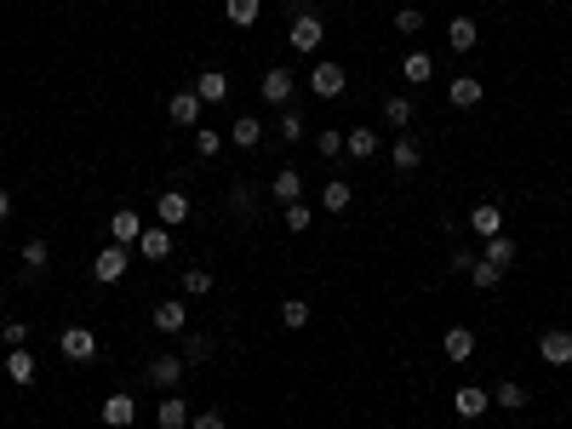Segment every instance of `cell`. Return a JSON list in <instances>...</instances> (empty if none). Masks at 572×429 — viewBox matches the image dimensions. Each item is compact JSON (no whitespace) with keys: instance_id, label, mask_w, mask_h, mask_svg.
Here are the masks:
<instances>
[{"instance_id":"30","label":"cell","mask_w":572,"mask_h":429,"mask_svg":"<svg viewBox=\"0 0 572 429\" xmlns=\"http://www.w3.org/2000/svg\"><path fill=\"white\" fill-rule=\"evenodd\" d=\"M275 132H281V138H286V143H303V138H309V120H303V115H298V109H292V103H286V109H281V120H275Z\"/></svg>"},{"instance_id":"37","label":"cell","mask_w":572,"mask_h":429,"mask_svg":"<svg viewBox=\"0 0 572 429\" xmlns=\"http://www.w3.org/2000/svg\"><path fill=\"white\" fill-rule=\"evenodd\" d=\"M281 326H286V333L309 326V303H303V298H281Z\"/></svg>"},{"instance_id":"36","label":"cell","mask_w":572,"mask_h":429,"mask_svg":"<svg viewBox=\"0 0 572 429\" xmlns=\"http://www.w3.org/2000/svg\"><path fill=\"white\" fill-rule=\"evenodd\" d=\"M178 287H184V298H206L217 280H212V269H184V280H178Z\"/></svg>"},{"instance_id":"21","label":"cell","mask_w":572,"mask_h":429,"mask_svg":"<svg viewBox=\"0 0 572 429\" xmlns=\"http://www.w3.org/2000/svg\"><path fill=\"white\" fill-rule=\"evenodd\" d=\"M194 92H201V103H224L229 97V75L224 69H201V75H194Z\"/></svg>"},{"instance_id":"9","label":"cell","mask_w":572,"mask_h":429,"mask_svg":"<svg viewBox=\"0 0 572 429\" xmlns=\"http://www.w3.org/2000/svg\"><path fill=\"white\" fill-rule=\"evenodd\" d=\"M189 212H194V206H189V195H184V189H166L161 201H155V224H166V229H184V224H189Z\"/></svg>"},{"instance_id":"14","label":"cell","mask_w":572,"mask_h":429,"mask_svg":"<svg viewBox=\"0 0 572 429\" xmlns=\"http://www.w3.org/2000/svg\"><path fill=\"white\" fill-rule=\"evenodd\" d=\"M224 138L235 143V149H258V143H263V120H258V115H235Z\"/></svg>"},{"instance_id":"16","label":"cell","mask_w":572,"mask_h":429,"mask_svg":"<svg viewBox=\"0 0 572 429\" xmlns=\"http://www.w3.org/2000/svg\"><path fill=\"white\" fill-rule=\"evenodd\" d=\"M441 355L446 361H476V333H469V326H446V338H441Z\"/></svg>"},{"instance_id":"6","label":"cell","mask_w":572,"mask_h":429,"mask_svg":"<svg viewBox=\"0 0 572 429\" xmlns=\"http://www.w3.org/2000/svg\"><path fill=\"white\" fill-rule=\"evenodd\" d=\"M166 115H172V126H201V115H206L201 92H194V86H184V92H172V97H166Z\"/></svg>"},{"instance_id":"40","label":"cell","mask_w":572,"mask_h":429,"mask_svg":"<svg viewBox=\"0 0 572 429\" xmlns=\"http://www.w3.org/2000/svg\"><path fill=\"white\" fill-rule=\"evenodd\" d=\"M315 149H321L326 161H338V155H344V132H338V126H321V132H315Z\"/></svg>"},{"instance_id":"4","label":"cell","mask_w":572,"mask_h":429,"mask_svg":"<svg viewBox=\"0 0 572 429\" xmlns=\"http://www.w3.org/2000/svg\"><path fill=\"white\" fill-rule=\"evenodd\" d=\"M344 86H349L344 64H326V57H321V64L309 69V92L321 97V103H332V97H344Z\"/></svg>"},{"instance_id":"26","label":"cell","mask_w":572,"mask_h":429,"mask_svg":"<svg viewBox=\"0 0 572 429\" xmlns=\"http://www.w3.org/2000/svg\"><path fill=\"white\" fill-rule=\"evenodd\" d=\"M34 372H41V366H34V355H29V349H11V355H6V378H11L18 389H29V384H34Z\"/></svg>"},{"instance_id":"17","label":"cell","mask_w":572,"mask_h":429,"mask_svg":"<svg viewBox=\"0 0 572 429\" xmlns=\"http://www.w3.org/2000/svg\"><path fill=\"white\" fill-rule=\"evenodd\" d=\"M189 418H194V412H189V401L178 395V389L155 407V424H161V429H189Z\"/></svg>"},{"instance_id":"47","label":"cell","mask_w":572,"mask_h":429,"mask_svg":"<svg viewBox=\"0 0 572 429\" xmlns=\"http://www.w3.org/2000/svg\"><path fill=\"white\" fill-rule=\"evenodd\" d=\"M0 298H6V287H0Z\"/></svg>"},{"instance_id":"8","label":"cell","mask_w":572,"mask_h":429,"mask_svg":"<svg viewBox=\"0 0 572 429\" xmlns=\"http://www.w3.org/2000/svg\"><path fill=\"white\" fill-rule=\"evenodd\" d=\"M149 321H155V333H189V303L184 298H161L149 310Z\"/></svg>"},{"instance_id":"38","label":"cell","mask_w":572,"mask_h":429,"mask_svg":"<svg viewBox=\"0 0 572 429\" xmlns=\"http://www.w3.org/2000/svg\"><path fill=\"white\" fill-rule=\"evenodd\" d=\"M224 143H229L224 132H212V126H194V155H201V161H212V155L224 149Z\"/></svg>"},{"instance_id":"45","label":"cell","mask_w":572,"mask_h":429,"mask_svg":"<svg viewBox=\"0 0 572 429\" xmlns=\"http://www.w3.org/2000/svg\"><path fill=\"white\" fill-rule=\"evenodd\" d=\"M6 218H11V189L0 183V224H6Z\"/></svg>"},{"instance_id":"25","label":"cell","mask_w":572,"mask_h":429,"mask_svg":"<svg viewBox=\"0 0 572 429\" xmlns=\"http://www.w3.org/2000/svg\"><path fill=\"white\" fill-rule=\"evenodd\" d=\"M349 201H355V189H349L344 178H326V189H321V212H349Z\"/></svg>"},{"instance_id":"7","label":"cell","mask_w":572,"mask_h":429,"mask_svg":"<svg viewBox=\"0 0 572 429\" xmlns=\"http://www.w3.org/2000/svg\"><path fill=\"white\" fill-rule=\"evenodd\" d=\"M292 92H298V80H292V69H263V80H258V97H263V103L286 109V103H292Z\"/></svg>"},{"instance_id":"19","label":"cell","mask_w":572,"mask_h":429,"mask_svg":"<svg viewBox=\"0 0 572 429\" xmlns=\"http://www.w3.org/2000/svg\"><path fill=\"white\" fill-rule=\"evenodd\" d=\"M481 97H486V86H481L476 75H458L453 86H446V103H453V109H476Z\"/></svg>"},{"instance_id":"39","label":"cell","mask_w":572,"mask_h":429,"mask_svg":"<svg viewBox=\"0 0 572 429\" xmlns=\"http://www.w3.org/2000/svg\"><path fill=\"white\" fill-rule=\"evenodd\" d=\"M184 361H189V366H206V361H212V338H206V333H189Z\"/></svg>"},{"instance_id":"22","label":"cell","mask_w":572,"mask_h":429,"mask_svg":"<svg viewBox=\"0 0 572 429\" xmlns=\"http://www.w3.org/2000/svg\"><path fill=\"white\" fill-rule=\"evenodd\" d=\"M132 418H138V401L132 395H109L103 401V424L109 429H132Z\"/></svg>"},{"instance_id":"23","label":"cell","mask_w":572,"mask_h":429,"mask_svg":"<svg viewBox=\"0 0 572 429\" xmlns=\"http://www.w3.org/2000/svg\"><path fill=\"white\" fill-rule=\"evenodd\" d=\"M476 41H481L476 18H453L446 23V46H453V52H476Z\"/></svg>"},{"instance_id":"3","label":"cell","mask_w":572,"mask_h":429,"mask_svg":"<svg viewBox=\"0 0 572 429\" xmlns=\"http://www.w3.org/2000/svg\"><path fill=\"white\" fill-rule=\"evenodd\" d=\"M126 269H132V247H115V241L92 257V280H97V287H115Z\"/></svg>"},{"instance_id":"15","label":"cell","mask_w":572,"mask_h":429,"mask_svg":"<svg viewBox=\"0 0 572 429\" xmlns=\"http://www.w3.org/2000/svg\"><path fill=\"white\" fill-rule=\"evenodd\" d=\"M469 235H481V241H492V235H504V212H498L492 201H481V206H469Z\"/></svg>"},{"instance_id":"24","label":"cell","mask_w":572,"mask_h":429,"mask_svg":"<svg viewBox=\"0 0 572 429\" xmlns=\"http://www.w3.org/2000/svg\"><path fill=\"white\" fill-rule=\"evenodd\" d=\"M270 195H275V201H281V206L303 201V178H298V172H292V166H281V172H275V178H270Z\"/></svg>"},{"instance_id":"12","label":"cell","mask_w":572,"mask_h":429,"mask_svg":"<svg viewBox=\"0 0 572 429\" xmlns=\"http://www.w3.org/2000/svg\"><path fill=\"white\" fill-rule=\"evenodd\" d=\"M138 257H149V264L172 257V229H166V224H143V235H138Z\"/></svg>"},{"instance_id":"11","label":"cell","mask_w":572,"mask_h":429,"mask_svg":"<svg viewBox=\"0 0 572 429\" xmlns=\"http://www.w3.org/2000/svg\"><path fill=\"white\" fill-rule=\"evenodd\" d=\"M486 407H492V389H481V384H464V389H458V395H453V412H458V418H464V424L486 418Z\"/></svg>"},{"instance_id":"42","label":"cell","mask_w":572,"mask_h":429,"mask_svg":"<svg viewBox=\"0 0 572 429\" xmlns=\"http://www.w3.org/2000/svg\"><path fill=\"white\" fill-rule=\"evenodd\" d=\"M423 29V6H400L395 11V34H418Z\"/></svg>"},{"instance_id":"10","label":"cell","mask_w":572,"mask_h":429,"mask_svg":"<svg viewBox=\"0 0 572 429\" xmlns=\"http://www.w3.org/2000/svg\"><path fill=\"white\" fill-rule=\"evenodd\" d=\"M538 361L544 366H572V333L567 326H550V333L538 338Z\"/></svg>"},{"instance_id":"48","label":"cell","mask_w":572,"mask_h":429,"mask_svg":"<svg viewBox=\"0 0 572 429\" xmlns=\"http://www.w3.org/2000/svg\"><path fill=\"white\" fill-rule=\"evenodd\" d=\"M492 6H498V0H492Z\"/></svg>"},{"instance_id":"43","label":"cell","mask_w":572,"mask_h":429,"mask_svg":"<svg viewBox=\"0 0 572 429\" xmlns=\"http://www.w3.org/2000/svg\"><path fill=\"white\" fill-rule=\"evenodd\" d=\"M0 338H6V349H23L29 343V321H0Z\"/></svg>"},{"instance_id":"46","label":"cell","mask_w":572,"mask_h":429,"mask_svg":"<svg viewBox=\"0 0 572 429\" xmlns=\"http://www.w3.org/2000/svg\"><path fill=\"white\" fill-rule=\"evenodd\" d=\"M567 407H572V389H567Z\"/></svg>"},{"instance_id":"18","label":"cell","mask_w":572,"mask_h":429,"mask_svg":"<svg viewBox=\"0 0 572 429\" xmlns=\"http://www.w3.org/2000/svg\"><path fill=\"white\" fill-rule=\"evenodd\" d=\"M344 155L372 161V155H378V126H349V132H344Z\"/></svg>"},{"instance_id":"41","label":"cell","mask_w":572,"mask_h":429,"mask_svg":"<svg viewBox=\"0 0 572 429\" xmlns=\"http://www.w3.org/2000/svg\"><path fill=\"white\" fill-rule=\"evenodd\" d=\"M309 224H315V206H309V201H292V206H286V229H292V235H303Z\"/></svg>"},{"instance_id":"28","label":"cell","mask_w":572,"mask_h":429,"mask_svg":"<svg viewBox=\"0 0 572 429\" xmlns=\"http://www.w3.org/2000/svg\"><path fill=\"white\" fill-rule=\"evenodd\" d=\"M492 407H504V412H521V407H527V384H515V378H504V384L492 389Z\"/></svg>"},{"instance_id":"44","label":"cell","mask_w":572,"mask_h":429,"mask_svg":"<svg viewBox=\"0 0 572 429\" xmlns=\"http://www.w3.org/2000/svg\"><path fill=\"white\" fill-rule=\"evenodd\" d=\"M189 429H229V418H224V412H194V418H189Z\"/></svg>"},{"instance_id":"35","label":"cell","mask_w":572,"mask_h":429,"mask_svg":"<svg viewBox=\"0 0 572 429\" xmlns=\"http://www.w3.org/2000/svg\"><path fill=\"white\" fill-rule=\"evenodd\" d=\"M464 275H469V287H481V292H492V287H498V280H504V269H498V264H486V257H476V264H469V269H464Z\"/></svg>"},{"instance_id":"2","label":"cell","mask_w":572,"mask_h":429,"mask_svg":"<svg viewBox=\"0 0 572 429\" xmlns=\"http://www.w3.org/2000/svg\"><path fill=\"white\" fill-rule=\"evenodd\" d=\"M184 372H189L184 355H149V361H143V384L161 389V395H172V389L184 384Z\"/></svg>"},{"instance_id":"13","label":"cell","mask_w":572,"mask_h":429,"mask_svg":"<svg viewBox=\"0 0 572 429\" xmlns=\"http://www.w3.org/2000/svg\"><path fill=\"white\" fill-rule=\"evenodd\" d=\"M138 235H143V212L120 206V212L109 218V241H115V247H138Z\"/></svg>"},{"instance_id":"31","label":"cell","mask_w":572,"mask_h":429,"mask_svg":"<svg viewBox=\"0 0 572 429\" xmlns=\"http://www.w3.org/2000/svg\"><path fill=\"white\" fill-rule=\"evenodd\" d=\"M229 206H235L240 218H258V183H247V178H240L235 189H229Z\"/></svg>"},{"instance_id":"33","label":"cell","mask_w":572,"mask_h":429,"mask_svg":"<svg viewBox=\"0 0 572 429\" xmlns=\"http://www.w3.org/2000/svg\"><path fill=\"white\" fill-rule=\"evenodd\" d=\"M18 257H23V269H29V275H41V269L52 264V247H46V241L34 235V241H23V252H18Z\"/></svg>"},{"instance_id":"5","label":"cell","mask_w":572,"mask_h":429,"mask_svg":"<svg viewBox=\"0 0 572 429\" xmlns=\"http://www.w3.org/2000/svg\"><path fill=\"white\" fill-rule=\"evenodd\" d=\"M57 355H64V361H92L97 355V333L92 326H64V333H57Z\"/></svg>"},{"instance_id":"20","label":"cell","mask_w":572,"mask_h":429,"mask_svg":"<svg viewBox=\"0 0 572 429\" xmlns=\"http://www.w3.org/2000/svg\"><path fill=\"white\" fill-rule=\"evenodd\" d=\"M389 161H395V172H418V166H423V143L412 138V132H400L395 149H389Z\"/></svg>"},{"instance_id":"32","label":"cell","mask_w":572,"mask_h":429,"mask_svg":"<svg viewBox=\"0 0 572 429\" xmlns=\"http://www.w3.org/2000/svg\"><path fill=\"white\" fill-rule=\"evenodd\" d=\"M384 126H400V132L412 126V97H407V92H395V97L384 103Z\"/></svg>"},{"instance_id":"1","label":"cell","mask_w":572,"mask_h":429,"mask_svg":"<svg viewBox=\"0 0 572 429\" xmlns=\"http://www.w3.org/2000/svg\"><path fill=\"white\" fill-rule=\"evenodd\" d=\"M321 41H326L321 11H315V6H298V11H292V23H286V46H292V52H321Z\"/></svg>"},{"instance_id":"27","label":"cell","mask_w":572,"mask_h":429,"mask_svg":"<svg viewBox=\"0 0 572 429\" xmlns=\"http://www.w3.org/2000/svg\"><path fill=\"white\" fill-rule=\"evenodd\" d=\"M224 18L235 23V29H252V23L263 18V0H224Z\"/></svg>"},{"instance_id":"29","label":"cell","mask_w":572,"mask_h":429,"mask_svg":"<svg viewBox=\"0 0 572 429\" xmlns=\"http://www.w3.org/2000/svg\"><path fill=\"white\" fill-rule=\"evenodd\" d=\"M400 75H407L412 86H423V80L435 75V57L430 52H407V57H400Z\"/></svg>"},{"instance_id":"34","label":"cell","mask_w":572,"mask_h":429,"mask_svg":"<svg viewBox=\"0 0 572 429\" xmlns=\"http://www.w3.org/2000/svg\"><path fill=\"white\" fill-rule=\"evenodd\" d=\"M481 257H486V264H498V269H509V264H515V235H492Z\"/></svg>"}]
</instances>
